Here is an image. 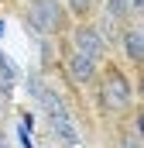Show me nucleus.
<instances>
[{
  "label": "nucleus",
  "instance_id": "nucleus-12",
  "mask_svg": "<svg viewBox=\"0 0 144 148\" xmlns=\"http://www.w3.org/2000/svg\"><path fill=\"white\" fill-rule=\"evenodd\" d=\"M17 138H21V148H35V141L28 138V127H17Z\"/></svg>",
  "mask_w": 144,
  "mask_h": 148
},
{
  "label": "nucleus",
  "instance_id": "nucleus-6",
  "mask_svg": "<svg viewBox=\"0 0 144 148\" xmlns=\"http://www.w3.org/2000/svg\"><path fill=\"white\" fill-rule=\"evenodd\" d=\"M124 48H127L130 62H141V59H144V35H141V24L124 28Z\"/></svg>",
  "mask_w": 144,
  "mask_h": 148
},
{
  "label": "nucleus",
  "instance_id": "nucleus-4",
  "mask_svg": "<svg viewBox=\"0 0 144 148\" xmlns=\"http://www.w3.org/2000/svg\"><path fill=\"white\" fill-rule=\"evenodd\" d=\"M69 73H72L75 83H89V79L96 76V62H93L89 55H82V52L72 48V55H69Z\"/></svg>",
  "mask_w": 144,
  "mask_h": 148
},
{
  "label": "nucleus",
  "instance_id": "nucleus-7",
  "mask_svg": "<svg viewBox=\"0 0 144 148\" xmlns=\"http://www.w3.org/2000/svg\"><path fill=\"white\" fill-rule=\"evenodd\" d=\"M38 100H41V107L52 114V117H62V114H69V107H65V100L55 93V90H41L38 93Z\"/></svg>",
  "mask_w": 144,
  "mask_h": 148
},
{
  "label": "nucleus",
  "instance_id": "nucleus-11",
  "mask_svg": "<svg viewBox=\"0 0 144 148\" xmlns=\"http://www.w3.org/2000/svg\"><path fill=\"white\" fill-rule=\"evenodd\" d=\"M69 7L75 14H86V10H89V0H69Z\"/></svg>",
  "mask_w": 144,
  "mask_h": 148
},
{
  "label": "nucleus",
  "instance_id": "nucleus-1",
  "mask_svg": "<svg viewBox=\"0 0 144 148\" xmlns=\"http://www.w3.org/2000/svg\"><path fill=\"white\" fill-rule=\"evenodd\" d=\"M28 21H31V28H35L38 35H52V31H58L62 28V7H58V0H31L28 3Z\"/></svg>",
  "mask_w": 144,
  "mask_h": 148
},
{
  "label": "nucleus",
  "instance_id": "nucleus-3",
  "mask_svg": "<svg viewBox=\"0 0 144 148\" xmlns=\"http://www.w3.org/2000/svg\"><path fill=\"white\" fill-rule=\"evenodd\" d=\"M72 48L82 52V55H89L93 62L107 59V41H103V35H100L96 28H75V35H72Z\"/></svg>",
  "mask_w": 144,
  "mask_h": 148
},
{
  "label": "nucleus",
  "instance_id": "nucleus-10",
  "mask_svg": "<svg viewBox=\"0 0 144 148\" xmlns=\"http://www.w3.org/2000/svg\"><path fill=\"white\" fill-rule=\"evenodd\" d=\"M130 7H127V0H107V14L110 17H124Z\"/></svg>",
  "mask_w": 144,
  "mask_h": 148
},
{
  "label": "nucleus",
  "instance_id": "nucleus-8",
  "mask_svg": "<svg viewBox=\"0 0 144 148\" xmlns=\"http://www.w3.org/2000/svg\"><path fill=\"white\" fill-rule=\"evenodd\" d=\"M0 79H3V93H7V90L14 86V79H17V69H14V62H10L3 52H0Z\"/></svg>",
  "mask_w": 144,
  "mask_h": 148
},
{
  "label": "nucleus",
  "instance_id": "nucleus-13",
  "mask_svg": "<svg viewBox=\"0 0 144 148\" xmlns=\"http://www.w3.org/2000/svg\"><path fill=\"white\" fill-rule=\"evenodd\" d=\"M127 7L134 10V14H141V7H144V0H127Z\"/></svg>",
  "mask_w": 144,
  "mask_h": 148
},
{
  "label": "nucleus",
  "instance_id": "nucleus-9",
  "mask_svg": "<svg viewBox=\"0 0 144 148\" xmlns=\"http://www.w3.org/2000/svg\"><path fill=\"white\" fill-rule=\"evenodd\" d=\"M120 148H141V124H134V131L120 138Z\"/></svg>",
  "mask_w": 144,
  "mask_h": 148
},
{
  "label": "nucleus",
  "instance_id": "nucleus-5",
  "mask_svg": "<svg viewBox=\"0 0 144 148\" xmlns=\"http://www.w3.org/2000/svg\"><path fill=\"white\" fill-rule=\"evenodd\" d=\"M52 127H55V134H58V141L65 148H75L79 145V127L72 124L69 114H62V117H52Z\"/></svg>",
  "mask_w": 144,
  "mask_h": 148
},
{
  "label": "nucleus",
  "instance_id": "nucleus-14",
  "mask_svg": "<svg viewBox=\"0 0 144 148\" xmlns=\"http://www.w3.org/2000/svg\"><path fill=\"white\" fill-rule=\"evenodd\" d=\"M0 35H3V21H0Z\"/></svg>",
  "mask_w": 144,
  "mask_h": 148
},
{
  "label": "nucleus",
  "instance_id": "nucleus-2",
  "mask_svg": "<svg viewBox=\"0 0 144 148\" xmlns=\"http://www.w3.org/2000/svg\"><path fill=\"white\" fill-rule=\"evenodd\" d=\"M100 100H103L107 110H124V107H130L134 90H130V83H127L120 73H110L107 86H103V93H100Z\"/></svg>",
  "mask_w": 144,
  "mask_h": 148
}]
</instances>
